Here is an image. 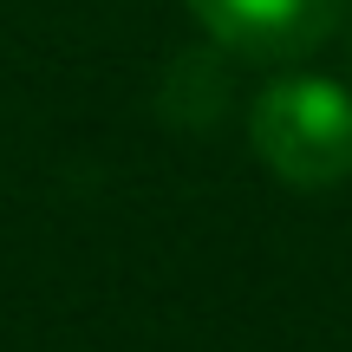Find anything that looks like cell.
I'll return each mask as SVG.
<instances>
[{"label": "cell", "instance_id": "7a4b0ae2", "mask_svg": "<svg viewBox=\"0 0 352 352\" xmlns=\"http://www.w3.org/2000/svg\"><path fill=\"white\" fill-rule=\"evenodd\" d=\"M222 52L254 65H300L346 26L352 0H183Z\"/></svg>", "mask_w": 352, "mask_h": 352}, {"label": "cell", "instance_id": "6da1fadb", "mask_svg": "<svg viewBox=\"0 0 352 352\" xmlns=\"http://www.w3.org/2000/svg\"><path fill=\"white\" fill-rule=\"evenodd\" d=\"M248 144L287 189H340L352 176V91L320 72H280L248 104Z\"/></svg>", "mask_w": 352, "mask_h": 352}]
</instances>
